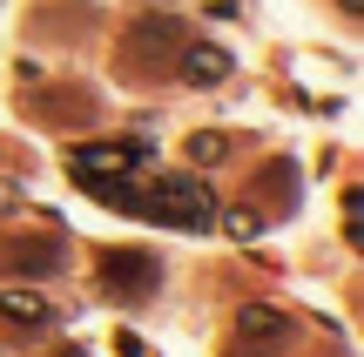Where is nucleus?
Listing matches in <instances>:
<instances>
[{"mask_svg": "<svg viewBox=\"0 0 364 357\" xmlns=\"http://www.w3.org/2000/svg\"><path fill=\"white\" fill-rule=\"evenodd\" d=\"M122 209H149L156 223H182V229H196V223H209V189H203V182H189V175H162L149 196H122Z\"/></svg>", "mask_w": 364, "mask_h": 357, "instance_id": "nucleus-1", "label": "nucleus"}, {"mask_svg": "<svg viewBox=\"0 0 364 357\" xmlns=\"http://www.w3.org/2000/svg\"><path fill=\"white\" fill-rule=\"evenodd\" d=\"M223 148H230V142H223V135H196V142H189V155H196V162H216Z\"/></svg>", "mask_w": 364, "mask_h": 357, "instance_id": "nucleus-6", "label": "nucleus"}, {"mask_svg": "<svg viewBox=\"0 0 364 357\" xmlns=\"http://www.w3.org/2000/svg\"><path fill=\"white\" fill-rule=\"evenodd\" d=\"M182 75H189L196 88H209V81H223V75H230V54H223V48H189Z\"/></svg>", "mask_w": 364, "mask_h": 357, "instance_id": "nucleus-3", "label": "nucleus"}, {"mask_svg": "<svg viewBox=\"0 0 364 357\" xmlns=\"http://www.w3.org/2000/svg\"><path fill=\"white\" fill-rule=\"evenodd\" d=\"M108 283L115 290H156V263L149 256H108Z\"/></svg>", "mask_w": 364, "mask_h": 357, "instance_id": "nucleus-2", "label": "nucleus"}, {"mask_svg": "<svg viewBox=\"0 0 364 357\" xmlns=\"http://www.w3.org/2000/svg\"><path fill=\"white\" fill-rule=\"evenodd\" d=\"M236 324H243V337H263V344H284L290 337V324L277 317V310H243Z\"/></svg>", "mask_w": 364, "mask_h": 357, "instance_id": "nucleus-5", "label": "nucleus"}, {"mask_svg": "<svg viewBox=\"0 0 364 357\" xmlns=\"http://www.w3.org/2000/svg\"><path fill=\"white\" fill-rule=\"evenodd\" d=\"M0 317H14V324H48L54 310H48V297H27V290H7V297H0Z\"/></svg>", "mask_w": 364, "mask_h": 357, "instance_id": "nucleus-4", "label": "nucleus"}, {"mask_svg": "<svg viewBox=\"0 0 364 357\" xmlns=\"http://www.w3.org/2000/svg\"><path fill=\"white\" fill-rule=\"evenodd\" d=\"M344 7H351V13H358V0H344Z\"/></svg>", "mask_w": 364, "mask_h": 357, "instance_id": "nucleus-7", "label": "nucleus"}]
</instances>
